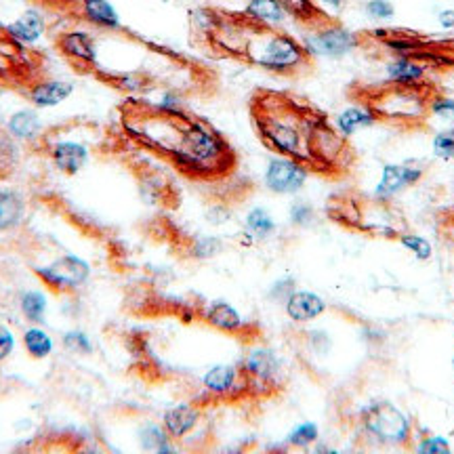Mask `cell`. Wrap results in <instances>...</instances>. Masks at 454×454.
<instances>
[{"mask_svg":"<svg viewBox=\"0 0 454 454\" xmlns=\"http://www.w3.org/2000/svg\"><path fill=\"white\" fill-rule=\"evenodd\" d=\"M21 314L26 316V320L34 322V325H41L44 322V314H47V297L41 291H26L20 299Z\"/></svg>","mask_w":454,"mask_h":454,"instance_id":"27","label":"cell"},{"mask_svg":"<svg viewBox=\"0 0 454 454\" xmlns=\"http://www.w3.org/2000/svg\"><path fill=\"white\" fill-rule=\"evenodd\" d=\"M357 429L374 444L389 448H408L412 440V425L400 408L389 402H379L357 412Z\"/></svg>","mask_w":454,"mask_h":454,"instance_id":"7","label":"cell"},{"mask_svg":"<svg viewBox=\"0 0 454 454\" xmlns=\"http://www.w3.org/2000/svg\"><path fill=\"white\" fill-rule=\"evenodd\" d=\"M162 3H167V0H162Z\"/></svg>","mask_w":454,"mask_h":454,"instance_id":"42","label":"cell"},{"mask_svg":"<svg viewBox=\"0 0 454 454\" xmlns=\"http://www.w3.org/2000/svg\"><path fill=\"white\" fill-rule=\"evenodd\" d=\"M7 30L21 44H34L41 41L44 30H47V20H44L41 11L30 9L24 15L17 17L13 24H9Z\"/></svg>","mask_w":454,"mask_h":454,"instance_id":"23","label":"cell"},{"mask_svg":"<svg viewBox=\"0 0 454 454\" xmlns=\"http://www.w3.org/2000/svg\"><path fill=\"white\" fill-rule=\"evenodd\" d=\"M325 213L334 225L349 234L395 242L406 234V221L394 200H381L374 194L366 196L356 190L337 192L326 200Z\"/></svg>","mask_w":454,"mask_h":454,"instance_id":"6","label":"cell"},{"mask_svg":"<svg viewBox=\"0 0 454 454\" xmlns=\"http://www.w3.org/2000/svg\"><path fill=\"white\" fill-rule=\"evenodd\" d=\"M192 47L211 59L299 81L316 70V53L305 41L247 11L198 7L190 13Z\"/></svg>","mask_w":454,"mask_h":454,"instance_id":"3","label":"cell"},{"mask_svg":"<svg viewBox=\"0 0 454 454\" xmlns=\"http://www.w3.org/2000/svg\"><path fill=\"white\" fill-rule=\"evenodd\" d=\"M317 440V427L314 423H303L288 435V444L294 448H305Z\"/></svg>","mask_w":454,"mask_h":454,"instance_id":"31","label":"cell"},{"mask_svg":"<svg viewBox=\"0 0 454 454\" xmlns=\"http://www.w3.org/2000/svg\"><path fill=\"white\" fill-rule=\"evenodd\" d=\"M434 152L440 158H454V129H448L444 133L435 135Z\"/></svg>","mask_w":454,"mask_h":454,"instance_id":"35","label":"cell"},{"mask_svg":"<svg viewBox=\"0 0 454 454\" xmlns=\"http://www.w3.org/2000/svg\"><path fill=\"white\" fill-rule=\"evenodd\" d=\"M200 317L207 322L208 326H213L215 331L234 334V337H251V325L242 320V316L231 308L225 301H215V303H208L207 308L200 311Z\"/></svg>","mask_w":454,"mask_h":454,"instance_id":"18","label":"cell"},{"mask_svg":"<svg viewBox=\"0 0 454 454\" xmlns=\"http://www.w3.org/2000/svg\"><path fill=\"white\" fill-rule=\"evenodd\" d=\"M320 3H325V4H328V7H334V9H345L348 7V3L349 0H320Z\"/></svg>","mask_w":454,"mask_h":454,"instance_id":"41","label":"cell"},{"mask_svg":"<svg viewBox=\"0 0 454 454\" xmlns=\"http://www.w3.org/2000/svg\"><path fill=\"white\" fill-rule=\"evenodd\" d=\"M47 154L53 167L64 175H78L87 167L90 150L87 144L74 139H57L47 147Z\"/></svg>","mask_w":454,"mask_h":454,"instance_id":"16","label":"cell"},{"mask_svg":"<svg viewBox=\"0 0 454 454\" xmlns=\"http://www.w3.org/2000/svg\"><path fill=\"white\" fill-rule=\"evenodd\" d=\"M72 17L107 34H116L124 27L121 15L114 9L110 0H78V4L72 11Z\"/></svg>","mask_w":454,"mask_h":454,"instance_id":"15","label":"cell"},{"mask_svg":"<svg viewBox=\"0 0 454 454\" xmlns=\"http://www.w3.org/2000/svg\"><path fill=\"white\" fill-rule=\"evenodd\" d=\"M366 13L374 17V20H389L394 15V4L389 0H368Z\"/></svg>","mask_w":454,"mask_h":454,"instance_id":"37","label":"cell"},{"mask_svg":"<svg viewBox=\"0 0 454 454\" xmlns=\"http://www.w3.org/2000/svg\"><path fill=\"white\" fill-rule=\"evenodd\" d=\"M440 24L444 27H452L454 26V11H444V13H440Z\"/></svg>","mask_w":454,"mask_h":454,"instance_id":"40","label":"cell"},{"mask_svg":"<svg viewBox=\"0 0 454 454\" xmlns=\"http://www.w3.org/2000/svg\"><path fill=\"white\" fill-rule=\"evenodd\" d=\"M64 348L74 351V354H90L93 351V343L82 331H67L64 334Z\"/></svg>","mask_w":454,"mask_h":454,"instance_id":"32","label":"cell"},{"mask_svg":"<svg viewBox=\"0 0 454 454\" xmlns=\"http://www.w3.org/2000/svg\"><path fill=\"white\" fill-rule=\"evenodd\" d=\"M276 4L284 11V15L291 17L294 24L308 34L322 32L326 27L340 24L339 17H333L316 0H276Z\"/></svg>","mask_w":454,"mask_h":454,"instance_id":"13","label":"cell"},{"mask_svg":"<svg viewBox=\"0 0 454 454\" xmlns=\"http://www.w3.org/2000/svg\"><path fill=\"white\" fill-rule=\"evenodd\" d=\"M74 84L57 78L41 76L27 87V99L36 107H55L72 98Z\"/></svg>","mask_w":454,"mask_h":454,"instance_id":"21","label":"cell"},{"mask_svg":"<svg viewBox=\"0 0 454 454\" xmlns=\"http://www.w3.org/2000/svg\"><path fill=\"white\" fill-rule=\"evenodd\" d=\"M254 137L278 158L297 162L328 184H343L357 167V150L328 112L286 89L257 87L248 98Z\"/></svg>","mask_w":454,"mask_h":454,"instance_id":"2","label":"cell"},{"mask_svg":"<svg viewBox=\"0 0 454 454\" xmlns=\"http://www.w3.org/2000/svg\"><path fill=\"white\" fill-rule=\"evenodd\" d=\"M15 349V337L7 326H0V362H4L13 354Z\"/></svg>","mask_w":454,"mask_h":454,"instance_id":"38","label":"cell"},{"mask_svg":"<svg viewBox=\"0 0 454 454\" xmlns=\"http://www.w3.org/2000/svg\"><path fill=\"white\" fill-rule=\"evenodd\" d=\"M326 303L309 291H293L286 299V314L293 322H311L325 314Z\"/></svg>","mask_w":454,"mask_h":454,"instance_id":"22","label":"cell"},{"mask_svg":"<svg viewBox=\"0 0 454 454\" xmlns=\"http://www.w3.org/2000/svg\"><path fill=\"white\" fill-rule=\"evenodd\" d=\"M288 215H291V223L297 227H308L314 223V219H316L314 207L308 202H294L291 207V213Z\"/></svg>","mask_w":454,"mask_h":454,"instance_id":"34","label":"cell"},{"mask_svg":"<svg viewBox=\"0 0 454 454\" xmlns=\"http://www.w3.org/2000/svg\"><path fill=\"white\" fill-rule=\"evenodd\" d=\"M24 348L27 356H32L34 360H44V357L53 354V339L43 328L32 326L24 333Z\"/></svg>","mask_w":454,"mask_h":454,"instance_id":"26","label":"cell"},{"mask_svg":"<svg viewBox=\"0 0 454 454\" xmlns=\"http://www.w3.org/2000/svg\"><path fill=\"white\" fill-rule=\"evenodd\" d=\"M202 421V406L200 404H177L168 408L162 417V427L167 431L170 440L179 442L194 434L198 425Z\"/></svg>","mask_w":454,"mask_h":454,"instance_id":"19","label":"cell"},{"mask_svg":"<svg viewBox=\"0 0 454 454\" xmlns=\"http://www.w3.org/2000/svg\"><path fill=\"white\" fill-rule=\"evenodd\" d=\"M431 114L454 122V99L444 98V93H440L438 98L431 101Z\"/></svg>","mask_w":454,"mask_h":454,"instance_id":"36","label":"cell"},{"mask_svg":"<svg viewBox=\"0 0 454 454\" xmlns=\"http://www.w3.org/2000/svg\"><path fill=\"white\" fill-rule=\"evenodd\" d=\"M90 268L89 263L76 254H64L47 265V268H38L36 276L49 291L57 294H70L82 286L89 280Z\"/></svg>","mask_w":454,"mask_h":454,"instance_id":"10","label":"cell"},{"mask_svg":"<svg viewBox=\"0 0 454 454\" xmlns=\"http://www.w3.org/2000/svg\"><path fill=\"white\" fill-rule=\"evenodd\" d=\"M371 124H374L372 118L368 116L364 110H360V107H356V106H354V110L345 112L343 116L337 121V127L343 130L348 137H351V133H354V130L362 129V127H371Z\"/></svg>","mask_w":454,"mask_h":454,"instance_id":"30","label":"cell"},{"mask_svg":"<svg viewBox=\"0 0 454 454\" xmlns=\"http://www.w3.org/2000/svg\"><path fill=\"white\" fill-rule=\"evenodd\" d=\"M57 53L64 57V61L74 72L82 74V76H93L98 70L99 57H98V41L87 30H66L55 36Z\"/></svg>","mask_w":454,"mask_h":454,"instance_id":"9","label":"cell"},{"mask_svg":"<svg viewBox=\"0 0 454 454\" xmlns=\"http://www.w3.org/2000/svg\"><path fill=\"white\" fill-rule=\"evenodd\" d=\"M202 385L208 400L215 402H240L244 397H248L247 381H244L240 366H215L204 374Z\"/></svg>","mask_w":454,"mask_h":454,"instance_id":"12","label":"cell"},{"mask_svg":"<svg viewBox=\"0 0 454 454\" xmlns=\"http://www.w3.org/2000/svg\"><path fill=\"white\" fill-rule=\"evenodd\" d=\"M308 177V170L299 167L297 162L286 160V158H274L265 170V185L274 194H297L299 190H303Z\"/></svg>","mask_w":454,"mask_h":454,"instance_id":"14","label":"cell"},{"mask_svg":"<svg viewBox=\"0 0 454 454\" xmlns=\"http://www.w3.org/2000/svg\"><path fill=\"white\" fill-rule=\"evenodd\" d=\"M9 130L21 141H38L43 135V122L36 112L20 110L9 118Z\"/></svg>","mask_w":454,"mask_h":454,"instance_id":"25","label":"cell"},{"mask_svg":"<svg viewBox=\"0 0 454 454\" xmlns=\"http://www.w3.org/2000/svg\"><path fill=\"white\" fill-rule=\"evenodd\" d=\"M423 177V168L408 167V164H387L383 168L381 184L374 190V196L381 198V200H394L395 194H400L402 190L419 184V179Z\"/></svg>","mask_w":454,"mask_h":454,"instance_id":"20","label":"cell"},{"mask_svg":"<svg viewBox=\"0 0 454 454\" xmlns=\"http://www.w3.org/2000/svg\"><path fill=\"white\" fill-rule=\"evenodd\" d=\"M26 217V198L13 187H0V231H11Z\"/></svg>","mask_w":454,"mask_h":454,"instance_id":"24","label":"cell"},{"mask_svg":"<svg viewBox=\"0 0 454 454\" xmlns=\"http://www.w3.org/2000/svg\"><path fill=\"white\" fill-rule=\"evenodd\" d=\"M135 175H137L139 184V194L147 204H156V207L164 208H177L181 194L179 187L175 185V181L170 179L167 170L152 167L150 162H137Z\"/></svg>","mask_w":454,"mask_h":454,"instance_id":"11","label":"cell"},{"mask_svg":"<svg viewBox=\"0 0 454 454\" xmlns=\"http://www.w3.org/2000/svg\"><path fill=\"white\" fill-rule=\"evenodd\" d=\"M419 450L421 452H448L450 448H448V444L442 438H429V440H425L421 446H419Z\"/></svg>","mask_w":454,"mask_h":454,"instance_id":"39","label":"cell"},{"mask_svg":"<svg viewBox=\"0 0 454 454\" xmlns=\"http://www.w3.org/2000/svg\"><path fill=\"white\" fill-rule=\"evenodd\" d=\"M248 15L257 17L261 21H268V24L278 26L284 20V11L278 7L276 0H248V4L244 7Z\"/></svg>","mask_w":454,"mask_h":454,"instance_id":"28","label":"cell"},{"mask_svg":"<svg viewBox=\"0 0 454 454\" xmlns=\"http://www.w3.org/2000/svg\"><path fill=\"white\" fill-rule=\"evenodd\" d=\"M247 230L254 238H270L276 231V221L265 208H253L247 217Z\"/></svg>","mask_w":454,"mask_h":454,"instance_id":"29","label":"cell"},{"mask_svg":"<svg viewBox=\"0 0 454 454\" xmlns=\"http://www.w3.org/2000/svg\"><path fill=\"white\" fill-rule=\"evenodd\" d=\"M305 44L314 51V53H322L328 57H340L349 51L357 49V38L356 32H349L343 24L331 26L326 30L309 34V38Z\"/></svg>","mask_w":454,"mask_h":454,"instance_id":"17","label":"cell"},{"mask_svg":"<svg viewBox=\"0 0 454 454\" xmlns=\"http://www.w3.org/2000/svg\"><path fill=\"white\" fill-rule=\"evenodd\" d=\"M357 49L372 59H408L425 72L454 70V38H431L408 27H374L356 32Z\"/></svg>","mask_w":454,"mask_h":454,"instance_id":"5","label":"cell"},{"mask_svg":"<svg viewBox=\"0 0 454 454\" xmlns=\"http://www.w3.org/2000/svg\"><path fill=\"white\" fill-rule=\"evenodd\" d=\"M240 371L247 381L248 397H263L274 395L278 389H282L280 383V360H278L274 351L270 349H253L251 354L242 360Z\"/></svg>","mask_w":454,"mask_h":454,"instance_id":"8","label":"cell"},{"mask_svg":"<svg viewBox=\"0 0 454 454\" xmlns=\"http://www.w3.org/2000/svg\"><path fill=\"white\" fill-rule=\"evenodd\" d=\"M397 242L402 244V247L411 248V251L417 254L419 259H429L431 257V244L425 240L423 236H414V234H402L397 238Z\"/></svg>","mask_w":454,"mask_h":454,"instance_id":"33","label":"cell"},{"mask_svg":"<svg viewBox=\"0 0 454 454\" xmlns=\"http://www.w3.org/2000/svg\"><path fill=\"white\" fill-rule=\"evenodd\" d=\"M442 93L434 81H387L364 82L354 81L345 87V98L372 118L374 124H383L397 133H419L427 129L431 101Z\"/></svg>","mask_w":454,"mask_h":454,"instance_id":"4","label":"cell"},{"mask_svg":"<svg viewBox=\"0 0 454 454\" xmlns=\"http://www.w3.org/2000/svg\"><path fill=\"white\" fill-rule=\"evenodd\" d=\"M122 137L190 184L221 185L240 167L236 147L207 118L185 107L127 98L116 107Z\"/></svg>","mask_w":454,"mask_h":454,"instance_id":"1","label":"cell"}]
</instances>
